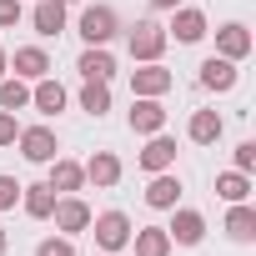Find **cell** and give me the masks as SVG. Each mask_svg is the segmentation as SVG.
<instances>
[{
    "instance_id": "obj_27",
    "label": "cell",
    "mask_w": 256,
    "mask_h": 256,
    "mask_svg": "<svg viewBox=\"0 0 256 256\" xmlns=\"http://www.w3.org/2000/svg\"><path fill=\"white\" fill-rule=\"evenodd\" d=\"M36 256H76V246H70V236H46L36 246Z\"/></svg>"
},
{
    "instance_id": "obj_22",
    "label": "cell",
    "mask_w": 256,
    "mask_h": 256,
    "mask_svg": "<svg viewBox=\"0 0 256 256\" xmlns=\"http://www.w3.org/2000/svg\"><path fill=\"white\" fill-rule=\"evenodd\" d=\"M20 206H26V216H36V221H50V211H56V191H50V181L20 186Z\"/></svg>"
},
{
    "instance_id": "obj_12",
    "label": "cell",
    "mask_w": 256,
    "mask_h": 256,
    "mask_svg": "<svg viewBox=\"0 0 256 256\" xmlns=\"http://www.w3.org/2000/svg\"><path fill=\"white\" fill-rule=\"evenodd\" d=\"M216 56H226V60H246V56H251V30H246L241 20L221 26V30H216Z\"/></svg>"
},
{
    "instance_id": "obj_13",
    "label": "cell",
    "mask_w": 256,
    "mask_h": 256,
    "mask_svg": "<svg viewBox=\"0 0 256 256\" xmlns=\"http://www.w3.org/2000/svg\"><path fill=\"white\" fill-rule=\"evenodd\" d=\"M46 181H50V191H56V196H76V191L86 186V171H80V161H66V156H56Z\"/></svg>"
},
{
    "instance_id": "obj_15",
    "label": "cell",
    "mask_w": 256,
    "mask_h": 256,
    "mask_svg": "<svg viewBox=\"0 0 256 256\" xmlns=\"http://www.w3.org/2000/svg\"><path fill=\"white\" fill-rule=\"evenodd\" d=\"M76 70H80L86 80H110V76H116V56H110L106 46H86L80 60H76Z\"/></svg>"
},
{
    "instance_id": "obj_19",
    "label": "cell",
    "mask_w": 256,
    "mask_h": 256,
    "mask_svg": "<svg viewBox=\"0 0 256 256\" xmlns=\"http://www.w3.org/2000/svg\"><path fill=\"white\" fill-rule=\"evenodd\" d=\"M30 26H36V36H60L66 30V6L60 0H36V10H30Z\"/></svg>"
},
{
    "instance_id": "obj_6",
    "label": "cell",
    "mask_w": 256,
    "mask_h": 256,
    "mask_svg": "<svg viewBox=\"0 0 256 256\" xmlns=\"http://www.w3.org/2000/svg\"><path fill=\"white\" fill-rule=\"evenodd\" d=\"M171 86H176V76H171L161 60H141V66L131 70V90H136V96H166Z\"/></svg>"
},
{
    "instance_id": "obj_24",
    "label": "cell",
    "mask_w": 256,
    "mask_h": 256,
    "mask_svg": "<svg viewBox=\"0 0 256 256\" xmlns=\"http://www.w3.org/2000/svg\"><path fill=\"white\" fill-rule=\"evenodd\" d=\"M80 110L100 120V116L110 110V80H86V86H80Z\"/></svg>"
},
{
    "instance_id": "obj_3",
    "label": "cell",
    "mask_w": 256,
    "mask_h": 256,
    "mask_svg": "<svg viewBox=\"0 0 256 256\" xmlns=\"http://www.w3.org/2000/svg\"><path fill=\"white\" fill-rule=\"evenodd\" d=\"M120 36V16L110 6H86L80 10V40L86 46H110Z\"/></svg>"
},
{
    "instance_id": "obj_14",
    "label": "cell",
    "mask_w": 256,
    "mask_h": 256,
    "mask_svg": "<svg viewBox=\"0 0 256 256\" xmlns=\"http://www.w3.org/2000/svg\"><path fill=\"white\" fill-rule=\"evenodd\" d=\"M10 70H16L20 80H40V76H50V56H46L40 46H20V50L10 56Z\"/></svg>"
},
{
    "instance_id": "obj_32",
    "label": "cell",
    "mask_w": 256,
    "mask_h": 256,
    "mask_svg": "<svg viewBox=\"0 0 256 256\" xmlns=\"http://www.w3.org/2000/svg\"><path fill=\"white\" fill-rule=\"evenodd\" d=\"M176 6H186V0H151V10H176Z\"/></svg>"
},
{
    "instance_id": "obj_16",
    "label": "cell",
    "mask_w": 256,
    "mask_h": 256,
    "mask_svg": "<svg viewBox=\"0 0 256 256\" xmlns=\"http://www.w3.org/2000/svg\"><path fill=\"white\" fill-rule=\"evenodd\" d=\"M171 166H176V141L156 131V136L146 141V151H141V171H151V176H156V171H171Z\"/></svg>"
},
{
    "instance_id": "obj_28",
    "label": "cell",
    "mask_w": 256,
    "mask_h": 256,
    "mask_svg": "<svg viewBox=\"0 0 256 256\" xmlns=\"http://www.w3.org/2000/svg\"><path fill=\"white\" fill-rule=\"evenodd\" d=\"M20 16H26V6H20V0H0V30L20 26Z\"/></svg>"
},
{
    "instance_id": "obj_1",
    "label": "cell",
    "mask_w": 256,
    "mask_h": 256,
    "mask_svg": "<svg viewBox=\"0 0 256 256\" xmlns=\"http://www.w3.org/2000/svg\"><path fill=\"white\" fill-rule=\"evenodd\" d=\"M166 26H156V20H136L131 30H126V50H131V60L141 66V60H161V50H166Z\"/></svg>"
},
{
    "instance_id": "obj_29",
    "label": "cell",
    "mask_w": 256,
    "mask_h": 256,
    "mask_svg": "<svg viewBox=\"0 0 256 256\" xmlns=\"http://www.w3.org/2000/svg\"><path fill=\"white\" fill-rule=\"evenodd\" d=\"M16 201H20V181L16 176H0V211H10Z\"/></svg>"
},
{
    "instance_id": "obj_31",
    "label": "cell",
    "mask_w": 256,
    "mask_h": 256,
    "mask_svg": "<svg viewBox=\"0 0 256 256\" xmlns=\"http://www.w3.org/2000/svg\"><path fill=\"white\" fill-rule=\"evenodd\" d=\"M236 171H246V176L256 171V141H241L236 146Z\"/></svg>"
},
{
    "instance_id": "obj_7",
    "label": "cell",
    "mask_w": 256,
    "mask_h": 256,
    "mask_svg": "<svg viewBox=\"0 0 256 256\" xmlns=\"http://www.w3.org/2000/svg\"><path fill=\"white\" fill-rule=\"evenodd\" d=\"M90 216H96V211H90L80 196H56V211H50V221H56L66 236H80V231L90 226Z\"/></svg>"
},
{
    "instance_id": "obj_4",
    "label": "cell",
    "mask_w": 256,
    "mask_h": 256,
    "mask_svg": "<svg viewBox=\"0 0 256 256\" xmlns=\"http://www.w3.org/2000/svg\"><path fill=\"white\" fill-rule=\"evenodd\" d=\"M16 141H20V156H26V161H36V166H50V161L60 156V141H56L50 126H26Z\"/></svg>"
},
{
    "instance_id": "obj_35",
    "label": "cell",
    "mask_w": 256,
    "mask_h": 256,
    "mask_svg": "<svg viewBox=\"0 0 256 256\" xmlns=\"http://www.w3.org/2000/svg\"><path fill=\"white\" fill-rule=\"evenodd\" d=\"M60 6H76V0H60Z\"/></svg>"
},
{
    "instance_id": "obj_17",
    "label": "cell",
    "mask_w": 256,
    "mask_h": 256,
    "mask_svg": "<svg viewBox=\"0 0 256 256\" xmlns=\"http://www.w3.org/2000/svg\"><path fill=\"white\" fill-rule=\"evenodd\" d=\"M226 236H231L236 246H251V241H256V211H251L246 201H231V211H226Z\"/></svg>"
},
{
    "instance_id": "obj_2",
    "label": "cell",
    "mask_w": 256,
    "mask_h": 256,
    "mask_svg": "<svg viewBox=\"0 0 256 256\" xmlns=\"http://www.w3.org/2000/svg\"><path fill=\"white\" fill-rule=\"evenodd\" d=\"M86 231H96V246L110 251V256L120 246H131V216H126V211H100V216H90Z\"/></svg>"
},
{
    "instance_id": "obj_26",
    "label": "cell",
    "mask_w": 256,
    "mask_h": 256,
    "mask_svg": "<svg viewBox=\"0 0 256 256\" xmlns=\"http://www.w3.org/2000/svg\"><path fill=\"white\" fill-rule=\"evenodd\" d=\"M30 106V86L16 76V80H0V110H26Z\"/></svg>"
},
{
    "instance_id": "obj_5",
    "label": "cell",
    "mask_w": 256,
    "mask_h": 256,
    "mask_svg": "<svg viewBox=\"0 0 256 256\" xmlns=\"http://www.w3.org/2000/svg\"><path fill=\"white\" fill-rule=\"evenodd\" d=\"M126 120H131L136 136H156V131H166V106H161V96H136Z\"/></svg>"
},
{
    "instance_id": "obj_8",
    "label": "cell",
    "mask_w": 256,
    "mask_h": 256,
    "mask_svg": "<svg viewBox=\"0 0 256 256\" xmlns=\"http://www.w3.org/2000/svg\"><path fill=\"white\" fill-rule=\"evenodd\" d=\"M166 236H171V246H201V236H206V216L191 211V206H181L176 221L166 226Z\"/></svg>"
},
{
    "instance_id": "obj_18",
    "label": "cell",
    "mask_w": 256,
    "mask_h": 256,
    "mask_svg": "<svg viewBox=\"0 0 256 256\" xmlns=\"http://www.w3.org/2000/svg\"><path fill=\"white\" fill-rule=\"evenodd\" d=\"M221 131H226V120H221L216 110H191V120H186V136H191L196 146H216Z\"/></svg>"
},
{
    "instance_id": "obj_9",
    "label": "cell",
    "mask_w": 256,
    "mask_h": 256,
    "mask_svg": "<svg viewBox=\"0 0 256 256\" xmlns=\"http://www.w3.org/2000/svg\"><path fill=\"white\" fill-rule=\"evenodd\" d=\"M206 30H211V26H206L201 10H191V6H176V10H171V30H166V36H176L181 46H196Z\"/></svg>"
},
{
    "instance_id": "obj_34",
    "label": "cell",
    "mask_w": 256,
    "mask_h": 256,
    "mask_svg": "<svg viewBox=\"0 0 256 256\" xmlns=\"http://www.w3.org/2000/svg\"><path fill=\"white\" fill-rule=\"evenodd\" d=\"M6 246H10V236H6V231H0V256H6Z\"/></svg>"
},
{
    "instance_id": "obj_33",
    "label": "cell",
    "mask_w": 256,
    "mask_h": 256,
    "mask_svg": "<svg viewBox=\"0 0 256 256\" xmlns=\"http://www.w3.org/2000/svg\"><path fill=\"white\" fill-rule=\"evenodd\" d=\"M6 70H10V50L0 46V80H6Z\"/></svg>"
},
{
    "instance_id": "obj_36",
    "label": "cell",
    "mask_w": 256,
    "mask_h": 256,
    "mask_svg": "<svg viewBox=\"0 0 256 256\" xmlns=\"http://www.w3.org/2000/svg\"><path fill=\"white\" fill-rule=\"evenodd\" d=\"M100 256H110V251H100Z\"/></svg>"
},
{
    "instance_id": "obj_23",
    "label": "cell",
    "mask_w": 256,
    "mask_h": 256,
    "mask_svg": "<svg viewBox=\"0 0 256 256\" xmlns=\"http://www.w3.org/2000/svg\"><path fill=\"white\" fill-rule=\"evenodd\" d=\"M131 246H136V256H171L166 226H141V231H131Z\"/></svg>"
},
{
    "instance_id": "obj_30",
    "label": "cell",
    "mask_w": 256,
    "mask_h": 256,
    "mask_svg": "<svg viewBox=\"0 0 256 256\" xmlns=\"http://www.w3.org/2000/svg\"><path fill=\"white\" fill-rule=\"evenodd\" d=\"M20 126H16V110H0V146H16Z\"/></svg>"
},
{
    "instance_id": "obj_10",
    "label": "cell",
    "mask_w": 256,
    "mask_h": 256,
    "mask_svg": "<svg viewBox=\"0 0 256 256\" xmlns=\"http://www.w3.org/2000/svg\"><path fill=\"white\" fill-rule=\"evenodd\" d=\"M80 171H86V181H90L96 191H110V186L120 181V156H116V151H96Z\"/></svg>"
},
{
    "instance_id": "obj_21",
    "label": "cell",
    "mask_w": 256,
    "mask_h": 256,
    "mask_svg": "<svg viewBox=\"0 0 256 256\" xmlns=\"http://www.w3.org/2000/svg\"><path fill=\"white\" fill-rule=\"evenodd\" d=\"M30 106H36L40 116H60V110H66V86L50 80V76H40L36 90H30Z\"/></svg>"
},
{
    "instance_id": "obj_20",
    "label": "cell",
    "mask_w": 256,
    "mask_h": 256,
    "mask_svg": "<svg viewBox=\"0 0 256 256\" xmlns=\"http://www.w3.org/2000/svg\"><path fill=\"white\" fill-rule=\"evenodd\" d=\"M201 86H206V90H231V86H236V60L206 56V60H201Z\"/></svg>"
},
{
    "instance_id": "obj_11",
    "label": "cell",
    "mask_w": 256,
    "mask_h": 256,
    "mask_svg": "<svg viewBox=\"0 0 256 256\" xmlns=\"http://www.w3.org/2000/svg\"><path fill=\"white\" fill-rule=\"evenodd\" d=\"M176 201H181V176L156 171L151 186H146V206H151V211H176Z\"/></svg>"
},
{
    "instance_id": "obj_25",
    "label": "cell",
    "mask_w": 256,
    "mask_h": 256,
    "mask_svg": "<svg viewBox=\"0 0 256 256\" xmlns=\"http://www.w3.org/2000/svg\"><path fill=\"white\" fill-rule=\"evenodd\" d=\"M216 196H221V201H246V196H251V176H246V171L216 176Z\"/></svg>"
}]
</instances>
